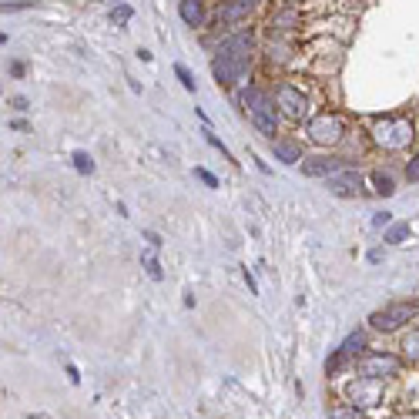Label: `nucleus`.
Instances as JSON below:
<instances>
[{
  "instance_id": "nucleus-1",
  "label": "nucleus",
  "mask_w": 419,
  "mask_h": 419,
  "mask_svg": "<svg viewBox=\"0 0 419 419\" xmlns=\"http://www.w3.org/2000/svg\"><path fill=\"white\" fill-rule=\"evenodd\" d=\"M252 51H255V37L248 30H239V34H228L222 41V47L215 51V60H211V74L218 84L232 88L239 84L248 64H252Z\"/></svg>"
},
{
  "instance_id": "nucleus-2",
  "label": "nucleus",
  "mask_w": 419,
  "mask_h": 419,
  "mask_svg": "<svg viewBox=\"0 0 419 419\" xmlns=\"http://www.w3.org/2000/svg\"><path fill=\"white\" fill-rule=\"evenodd\" d=\"M241 105H245L252 124L262 131V135L275 138V131H279V105L272 101L265 91H262V88H248L245 94H241Z\"/></svg>"
},
{
  "instance_id": "nucleus-3",
  "label": "nucleus",
  "mask_w": 419,
  "mask_h": 419,
  "mask_svg": "<svg viewBox=\"0 0 419 419\" xmlns=\"http://www.w3.org/2000/svg\"><path fill=\"white\" fill-rule=\"evenodd\" d=\"M413 138H416V131H413V121L409 118L386 114V118H379L373 124V141L383 151H406L413 145Z\"/></svg>"
},
{
  "instance_id": "nucleus-4",
  "label": "nucleus",
  "mask_w": 419,
  "mask_h": 419,
  "mask_svg": "<svg viewBox=\"0 0 419 419\" xmlns=\"http://www.w3.org/2000/svg\"><path fill=\"white\" fill-rule=\"evenodd\" d=\"M413 315H416V305H413V302H392V305H386V309L373 312L369 322H373L375 332H396V329H403Z\"/></svg>"
},
{
  "instance_id": "nucleus-5",
  "label": "nucleus",
  "mask_w": 419,
  "mask_h": 419,
  "mask_svg": "<svg viewBox=\"0 0 419 419\" xmlns=\"http://www.w3.org/2000/svg\"><path fill=\"white\" fill-rule=\"evenodd\" d=\"M345 135V121L339 114H315L309 121V138L315 145H339Z\"/></svg>"
},
{
  "instance_id": "nucleus-6",
  "label": "nucleus",
  "mask_w": 419,
  "mask_h": 419,
  "mask_svg": "<svg viewBox=\"0 0 419 419\" xmlns=\"http://www.w3.org/2000/svg\"><path fill=\"white\" fill-rule=\"evenodd\" d=\"M275 105H279V111H282L285 118H292V121H302L309 114V101H305L302 88L288 84V81L279 84V91H275Z\"/></svg>"
},
{
  "instance_id": "nucleus-7",
  "label": "nucleus",
  "mask_w": 419,
  "mask_h": 419,
  "mask_svg": "<svg viewBox=\"0 0 419 419\" xmlns=\"http://www.w3.org/2000/svg\"><path fill=\"white\" fill-rule=\"evenodd\" d=\"M399 366L403 362L396 359V356H390V352H373V356H366L359 362V373L369 375V379H390V375L399 373Z\"/></svg>"
},
{
  "instance_id": "nucleus-8",
  "label": "nucleus",
  "mask_w": 419,
  "mask_h": 419,
  "mask_svg": "<svg viewBox=\"0 0 419 419\" xmlns=\"http://www.w3.org/2000/svg\"><path fill=\"white\" fill-rule=\"evenodd\" d=\"M329 192L332 195H342V198H356L362 195V175L356 171V168H339L335 175H329Z\"/></svg>"
},
{
  "instance_id": "nucleus-9",
  "label": "nucleus",
  "mask_w": 419,
  "mask_h": 419,
  "mask_svg": "<svg viewBox=\"0 0 419 419\" xmlns=\"http://www.w3.org/2000/svg\"><path fill=\"white\" fill-rule=\"evenodd\" d=\"M255 7H258V0H222L218 4V24H228V27H235L241 20H248Z\"/></svg>"
},
{
  "instance_id": "nucleus-10",
  "label": "nucleus",
  "mask_w": 419,
  "mask_h": 419,
  "mask_svg": "<svg viewBox=\"0 0 419 419\" xmlns=\"http://www.w3.org/2000/svg\"><path fill=\"white\" fill-rule=\"evenodd\" d=\"M299 165L305 178H329V175H335L342 168V161L339 158H326V154H315V158H302Z\"/></svg>"
},
{
  "instance_id": "nucleus-11",
  "label": "nucleus",
  "mask_w": 419,
  "mask_h": 419,
  "mask_svg": "<svg viewBox=\"0 0 419 419\" xmlns=\"http://www.w3.org/2000/svg\"><path fill=\"white\" fill-rule=\"evenodd\" d=\"M383 379H369V375H362L359 383L349 390V396H352V406H375L379 403V396H383Z\"/></svg>"
},
{
  "instance_id": "nucleus-12",
  "label": "nucleus",
  "mask_w": 419,
  "mask_h": 419,
  "mask_svg": "<svg viewBox=\"0 0 419 419\" xmlns=\"http://www.w3.org/2000/svg\"><path fill=\"white\" fill-rule=\"evenodd\" d=\"M272 154L285 161V165H299L302 161V148L295 141H288V138H272Z\"/></svg>"
},
{
  "instance_id": "nucleus-13",
  "label": "nucleus",
  "mask_w": 419,
  "mask_h": 419,
  "mask_svg": "<svg viewBox=\"0 0 419 419\" xmlns=\"http://www.w3.org/2000/svg\"><path fill=\"white\" fill-rule=\"evenodd\" d=\"M178 14L188 27H201L205 24V0H178Z\"/></svg>"
},
{
  "instance_id": "nucleus-14",
  "label": "nucleus",
  "mask_w": 419,
  "mask_h": 419,
  "mask_svg": "<svg viewBox=\"0 0 419 419\" xmlns=\"http://www.w3.org/2000/svg\"><path fill=\"white\" fill-rule=\"evenodd\" d=\"M299 24H302L299 11H295V7H288V4H285V7L279 11V14H272V20H269V27L275 30V34H285V30H295Z\"/></svg>"
},
{
  "instance_id": "nucleus-15",
  "label": "nucleus",
  "mask_w": 419,
  "mask_h": 419,
  "mask_svg": "<svg viewBox=\"0 0 419 419\" xmlns=\"http://www.w3.org/2000/svg\"><path fill=\"white\" fill-rule=\"evenodd\" d=\"M339 349H342L345 356H356V352H362V349H366V332H352V335H349V339H345Z\"/></svg>"
},
{
  "instance_id": "nucleus-16",
  "label": "nucleus",
  "mask_w": 419,
  "mask_h": 419,
  "mask_svg": "<svg viewBox=\"0 0 419 419\" xmlns=\"http://www.w3.org/2000/svg\"><path fill=\"white\" fill-rule=\"evenodd\" d=\"M406 239H409V222L390 225V232H386V241H390V245H403Z\"/></svg>"
},
{
  "instance_id": "nucleus-17",
  "label": "nucleus",
  "mask_w": 419,
  "mask_h": 419,
  "mask_svg": "<svg viewBox=\"0 0 419 419\" xmlns=\"http://www.w3.org/2000/svg\"><path fill=\"white\" fill-rule=\"evenodd\" d=\"M373 185H375V195H386V198H390L392 192H396V185H392V178L386 175V171H375V175H373Z\"/></svg>"
},
{
  "instance_id": "nucleus-18",
  "label": "nucleus",
  "mask_w": 419,
  "mask_h": 419,
  "mask_svg": "<svg viewBox=\"0 0 419 419\" xmlns=\"http://www.w3.org/2000/svg\"><path fill=\"white\" fill-rule=\"evenodd\" d=\"M403 352L409 362H419V332H409L403 339Z\"/></svg>"
},
{
  "instance_id": "nucleus-19",
  "label": "nucleus",
  "mask_w": 419,
  "mask_h": 419,
  "mask_svg": "<svg viewBox=\"0 0 419 419\" xmlns=\"http://www.w3.org/2000/svg\"><path fill=\"white\" fill-rule=\"evenodd\" d=\"M71 161H74V168L81 171V175H94V161H91L88 151H74V158H71Z\"/></svg>"
},
{
  "instance_id": "nucleus-20",
  "label": "nucleus",
  "mask_w": 419,
  "mask_h": 419,
  "mask_svg": "<svg viewBox=\"0 0 419 419\" xmlns=\"http://www.w3.org/2000/svg\"><path fill=\"white\" fill-rule=\"evenodd\" d=\"M141 262H145V269H148V275H151V279H154V282H158V279L165 275V272H161V265H158V258H154V255H151V252H145V255H141Z\"/></svg>"
},
{
  "instance_id": "nucleus-21",
  "label": "nucleus",
  "mask_w": 419,
  "mask_h": 419,
  "mask_svg": "<svg viewBox=\"0 0 419 419\" xmlns=\"http://www.w3.org/2000/svg\"><path fill=\"white\" fill-rule=\"evenodd\" d=\"M175 74H178V81H181V88L185 91H195V77H192V71H188L185 64H175Z\"/></svg>"
},
{
  "instance_id": "nucleus-22",
  "label": "nucleus",
  "mask_w": 419,
  "mask_h": 419,
  "mask_svg": "<svg viewBox=\"0 0 419 419\" xmlns=\"http://www.w3.org/2000/svg\"><path fill=\"white\" fill-rule=\"evenodd\" d=\"M128 20H131V7H128V4H121L118 11H111V24H114V27L128 24Z\"/></svg>"
},
{
  "instance_id": "nucleus-23",
  "label": "nucleus",
  "mask_w": 419,
  "mask_h": 419,
  "mask_svg": "<svg viewBox=\"0 0 419 419\" xmlns=\"http://www.w3.org/2000/svg\"><path fill=\"white\" fill-rule=\"evenodd\" d=\"M329 416H332V419H362L359 413H356V406H335Z\"/></svg>"
},
{
  "instance_id": "nucleus-24",
  "label": "nucleus",
  "mask_w": 419,
  "mask_h": 419,
  "mask_svg": "<svg viewBox=\"0 0 419 419\" xmlns=\"http://www.w3.org/2000/svg\"><path fill=\"white\" fill-rule=\"evenodd\" d=\"M406 178L419 181V154H413V158H409V165H406Z\"/></svg>"
},
{
  "instance_id": "nucleus-25",
  "label": "nucleus",
  "mask_w": 419,
  "mask_h": 419,
  "mask_svg": "<svg viewBox=\"0 0 419 419\" xmlns=\"http://www.w3.org/2000/svg\"><path fill=\"white\" fill-rule=\"evenodd\" d=\"M205 138H208V145H211V148H218V151H222V154H225V158L232 161V151L225 148V145H222V141H218V138H215V135H211V131H205Z\"/></svg>"
},
{
  "instance_id": "nucleus-26",
  "label": "nucleus",
  "mask_w": 419,
  "mask_h": 419,
  "mask_svg": "<svg viewBox=\"0 0 419 419\" xmlns=\"http://www.w3.org/2000/svg\"><path fill=\"white\" fill-rule=\"evenodd\" d=\"M195 175H198V178H201V181H205V185H208V188H218V178H215V175H211V171H205V168H198Z\"/></svg>"
},
{
  "instance_id": "nucleus-27",
  "label": "nucleus",
  "mask_w": 419,
  "mask_h": 419,
  "mask_svg": "<svg viewBox=\"0 0 419 419\" xmlns=\"http://www.w3.org/2000/svg\"><path fill=\"white\" fill-rule=\"evenodd\" d=\"M392 222V218H390V211H379V215H375V218H373V225H375V228H386V225H390Z\"/></svg>"
},
{
  "instance_id": "nucleus-28",
  "label": "nucleus",
  "mask_w": 419,
  "mask_h": 419,
  "mask_svg": "<svg viewBox=\"0 0 419 419\" xmlns=\"http://www.w3.org/2000/svg\"><path fill=\"white\" fill-rule=\"evenodd\" d=\"M20 7H30V0H14V4L4 0V11H20Z\"/></svg>"
},
{
  "instance_id": "nucleus-29",
  "label": "nucleus",
  "mask_w": 419,
  "mask_h": 419,
  "mask_svg": "<svg viewBox=\"0 0 419 419\" xmlns=\"http://www.w3.org/2000/svg\"><path fill=\"white\" fill-rule=\"evenodd\" d=\"M145 239L151 241V248H161V245H165V241L158 239V235H154V232H145Z\"/></svg>"
},
{
  "instance_id": "nucleus-30",
  "label": "nucleus",
  "mask_w": 419,
  "mask_h": 419,
  "mask_svg": "<svg viewBox=\"0 0 419 419\" xmlns=\"http://www.w3.org/2000/svg\"><path fill=\"white\" fill-rule=\"evenodd\" d=\"M245 282H248V292L258 295V285H255V279H252V272H248V269H245Z\"/></svg>"
},
{
  "instance_id": "nucleus-31",
  "label": "nucleus",
  "mask_w": 419,
  "mask_h": 419,
  "mask_svg": "<svg viewBox=\"0 0 419 419\" xmlns=\"http://www.w3.org/2000/svg\"><path fill=\"white\" fill-rule=\"evenodd\" d=\"M67 379H71V383H81V373H77V366H67Z\"/></svg>"
},
{
  "instance_id": "nucleus-32",
  "label": "nucleus",
  "mask_w": 419,
  "mask_h": 419,
  "mask_svg": "<svg viewBox=\"0 0 419 419\" xmlns=\"http://www.w3.org/2000/svg\"><path fill=\"white\" fill-rule=\"evenodd\" d=\"M14 107L17 111H27V98H14Z\"/></svg>"
},
{
  "instance_id": "nucleus-33",
  "label": "nucleus",
  "mask_w": 419,
  "mask_h": 419,
  "mask_svg": "<svg viewBox=\"0 0 419 419\" xmlns=\"http://www.w3.org/2000/svg\"><path fill=\"white\" fill-rule=\"evenodd\" d=\"M27 419H51V416H44V413H30Z\"/></svg>"
},
{
  "instance_id": "nucleus-34",
  "label": "nucleus",
  "mask_w": 419,
  "mask_h": 419,
  "mask_svg": "<svg viewBox=\"0 0 419 419\" xmlns=\"http://www.w3.org/2000/svg\"><path fill=\"white\" fill-rule=\"evenodd\" d=\"M285 4H288V7H295V4H299V0H285Z\"/></svg>"
}]
</instances>
